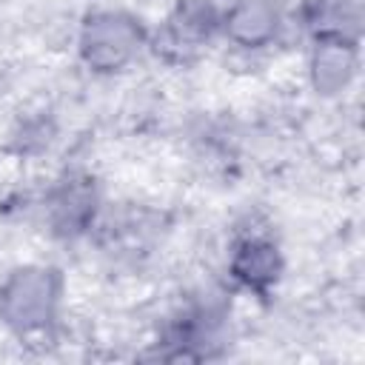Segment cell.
Segmentation results:
<instances>
[{
  "mask_svg": "<svg viewBox=\"0 0 365 365\" xmlns=\"http://www.w3.org/2000/svg\"><path fill=\"white\" fill-rule=\"evenodd\" d=\"M356 51H359V46L354 40H342V37H317L314 40L308 74H311V86L317 88V94L331 97L351 86V80L356 74Z\"/></svg>",
  "mask_w": 365,
  "mask_h": 365,
  "instance_id": "8",
  "label": "cell"
},
{
  "mask_svg": "<svg viewBox=\"0 0 365 365\" xmlns=\"http://www.w3.org/2000/svg\"><path fill=\"white\" fill-rule=\"evenodd\" d=\"M143 46H148V29L125 9H94L80 23L77 54L94 74H117L128 68Z\"/></svg>",
  "mask_w": 365,
  "mask_h": 365,
  "instance_id": "2",
  "label": "cell"
},
{
  "mask_svg": "<svg viewBox=\"0 0 365 365\" xmlns=\"http://www.w3.org/2000/svg\"><path fill=\"white\" fill-rule=\"evenodd\" d=\"M362 6L359 0H308L305 29L317 37H342L359 43Z\"/></svg>",
  "mask_w": 365,
  "mask_h": 365,
  "instance_id": "9",
  "label": "cell"
},
{
  "mask_svg": "<svg viewBox=\"0 0 365 365\" xmlns=\"http://www.w3.org/2000/svg\"><path fill=\"white\" fill-rule=\"evenodd\" d=\"M285 259L271 234L248 231L234 240L228 254V277L254 297H268L279 277H282Z\"/></svg>",
  "mask_w": 365,
  "mask_h": 365,
  "instance_id": "6",
  "label": "cell"
},
{
  "mask_svg": "<svg viewBox=\"0 0 365 365\" xmlns=\"http://www.w3.org/2000/svg\"><path fill=\"white\" fill-rule=\"evenodd\" d=\"M220 23L222 9L214 0H177L148 43L163 60L188 63L220 34Z\"/></svg>",
  "mask_w": 365,
  "mask_h": 365,
  "instance_id": "3",
  "label": "cell"
},
{
  "mask_svg": "<svg viewBox=\"0 0 365 365\" xmlns=\"http://www.w3.org/2000/svg\"><path fill=\"white\" fill-rule=\"evenodd\" d=\"M228 322V311L220 299L205 297V299H191L185 302L168 322L163 325L160 345L163 356L168 359H205L211 356L214 345L222 342Z\"/></svg>",
  "mask_w": 365,
  "mask_h": 365,
  "instance_id": "4",
  "label": "cell"
},
{
  "mask_svg": "<svg viewBox=\"0 0 365 365\" xmlns=\"http://www.w3.org/2000/svg\"><path fill=\"white\" fill-rule=\"evenodd\" d=\"M63 302V274L54 265L26 262L0 282V322L20 334H43L54 325Z\"/></svg>",
  "mask_w": 365,
  "mask_h": 365,
  "instance_id": "1",
  "label": "cell"
},
{
  "mask_svg": "<svg viewBox=\"0 0 365 365\" xmlns=\"http://www.w3.org/2000/svg\"><path fill=\"white\" fill-rule=\"evenodd\" d=\"M46 225L60 240H77L97 228L100 217V191L91 174L68 171L46 191L43 200Z\"/></svg>",
  "mask_w": 365,
  "mask_h": 365,
  "instance_id": "5",
  "label": "cell"
},
{
  "mask_svg": "<svg viewBox=\"0 0 365 365\" xmlns=\"http://www.w3.org/2000/svg\"><path fill=\"white\" fill-rule=\"evenodd\" d=\"M282 31V11L277 0H231L222 9L220 34L240 48L257 51L271 46Z\"/></svg>",
  "mask_w": 365,
  "mask_h": 365,
  "instance_id": "7",
  "label": "cell"
}]
</instances>
